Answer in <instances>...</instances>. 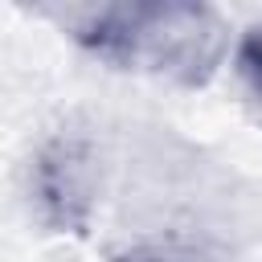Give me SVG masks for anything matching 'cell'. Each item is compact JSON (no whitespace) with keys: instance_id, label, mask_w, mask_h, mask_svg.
Masks as SVG:
<instances>
[{"instance_id":"obj_4","label":"cell","mask_w":262,"mask_h":262,"mask_svg":"<svg viewBox=\"0 0 262 262\" xmlns=\"http://www.w3.org/2000/svg\"><path fill=\"white\" fill-rule=\"evenodd\" d=\"M111 262H205V258L180 246H131L127 254H115Z\"/></svg>"},{"instance_id":"obj_2","label":"cell","mask_w":262,"mask_h":262,"mask_svg":"<svg viewBox=\"0 0 262 262\" xmlns=\"http://www.w3.org/2000/svg\"><path fill=\"white\" fill-rule=\"evenodd\" d=\"M37 201L53 229L82 233L94 209V151L82 135H53L37 156Z\"/></svg>"},{"instance_id":"obj_3","label":"cell","mask_w":262,"mask_h":262,"mask_svg":"<svg viewBox=\"0 0 262 262\" xmlns=\"http://www.w3.org/2000/svg\"><path fill=\"white\" fill-rule=\"evenodd\" d=\"M237 74H242V82L262 98V25L246 29V37L237 41Z\"/></svg>"},{"instance_id":"obj_1","label":"cell","mask_w":262,"mask_h":262,"mask_svg":"<svg viewBox=\"0 0 262 262\" xmlns=\"http://www.w3.org/2000/svg\"><path fill=\"white\" fill-rule=\"evenodd\" d=\"M78 45L123 70H147L176 86H205L225 57L229 25L209 4H98L66 16Z\"/></svg>"}]
</instances>
